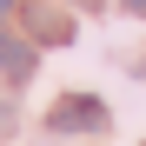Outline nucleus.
I'll return each mask as SVG.
<instances>
[{"label": "nucleus", "instance_id": "4", "mask_svg": "<svg viewBox=\"0 0 146 146\" xmlns=\"http://www.w3.org/2000/svg\"><path fill=\"white\" fill-rule=\"evenodd\" d=\"M7 7H13V0H0V13H7Z\"/></svg>", "mask_w": 146, "mask_h": 146}, {"label": "nucleus", "instance_id": "3", "mask_svg": "<svg viewBox=\"0 0 146 146\" xmlns=\"http://www.w3.org/2000/svg\"><path fill=\"white\" fill-rule=\"evenodd\" d=\"M0 73L27 80V73H33V46H20V40H0Z\"/></svg>", "mask_w": 146, "mask_h": 146}, {"label": "nucleus", "instance_id": "2", "mask_svg": "<svg viewBox=\"0 0 146 146\" xmlns=\"http://www.w3.org/2000/svg\"><path fill=\"white\" fill-rule=\"evenodd\" d=\"M27 33L46 40V46H60V40H73V20L60 7H40V0H33V7H27Z\"/></svg>", "mask_w": 146, "mask_h": 146}, {"label": "nucleus", "instance_id": "1", "mask_svg": "<svg viewBox=\"0 0 146 146\" xmlns=\"http://www.w3.org/2000/svg\"><path fill=\"white\" fill-rule=\"evenodd\" d=\"M100 126H106V106L86 100V93H73V100L53 106V133H100Z\"/></svg>", "mask_w": 146, "mask_h": 146}]
</instances>
